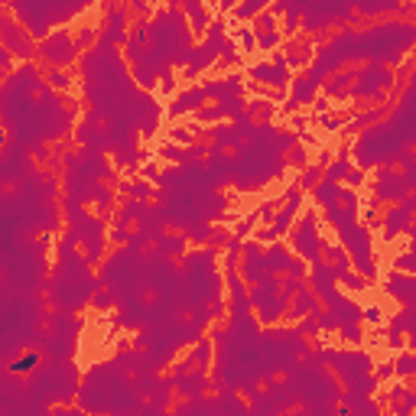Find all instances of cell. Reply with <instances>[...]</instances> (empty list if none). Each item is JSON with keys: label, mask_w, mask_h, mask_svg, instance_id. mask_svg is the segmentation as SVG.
Returning <instances> with one entry per match:
<instances>
[{"label": "cell", "mask_w": 416, "mask_h": 416, "mask_svg": "<svg viewBox=\"0 0 416 416\" xmlns=\"http://www.w3.org/2000/svg\"><path fill=\"white\" fill-rule=\"evenodd\" d=\"M387 293L397 296L403 306H413V276L403 273V270H393V273L387 276Z\"/></svg>", "instance_id": "6da1fadb"}, {"label": "cell", "mask_w": 416, "mask_h": 416, "mask_svg": "<svg viewBox=\"0 0 416 416\" xmlns=\"http://www.w3.org/2000/svg\"><path fill=\"white\" fill-rule=\"evenodd\" d=\"M208 94H205V88H192V91H186V94H179L173 101V114H186V111H195L198 104L205 101Z\"/></svg>", "instance_id": "7a4b0ae2"}, {"label": "cell", "mask_w": 416, "mask_h": 416, "mask_svg": "<svg viewBox=\"0 0 416 416\" xmlns=\"http://www.w3.org/2000/svg\"><path fill=\"white\" fill-rule=\"evenodd\" d=\"M345 173H348V150H341V153H338V159H332V163L325 166L322 179L338 182V179H345Z\"/></svg>", "instance_id": "3957f363"}, {"label": "cell", "mask_w": 416, "mask_h": 416, "mask_svg": "<svg viewBox=\"0 0 416 416\" xmlns=\"http://www.w3.org/2000/svg\"><path fill=\"white\" fill-rule=\"evenodd\" d=\"M416 371V361H413V354L410 351H403L400 358H397V364H393V374H403V377H410Z\"/></svg>", "instance_id": "277c9868"}, {"label": "cell", "mask_w": 416, "mask_h": 416, "mask_svg": "<svg viewBox=\"0 0 416 416\" xmlns=\"http://www.w3.org/2000/svg\"><path fill=\"white\" fill-rule=\"evenodd\" d=\"M254 26H257V33H267V30H273V26H276V13H273V10H264V13H257Z\"/></svg>", "instance_id": "5b68a950"}, {"label": "cell", "mask_w": 416, "mask_h": 416, "mask_svg": "<svg viewBox=\"0 0 416 416\" xmlns=\"http://www.w3.org/2000/svg\"><path fill=\"white\" fill-rule=\"evenodd\" d=\"M270 0H247V3H241L237 7V16H251V13H260V7H267Z\"/></svg>", "instance_id": "8992f818"}, {"label": "cell", "mask_w": 416, "mask_h": 416, "mask_svg": "<svg viewBox=\"0 0 416 416\" xmlns=\"http://www.w3.org/2000/svg\"><path fill=\"white\" fill-rule=\"evenodd\" d=\"M319 179H322V169H319V166H309L306 173H303V189H312Z\"/></svg>", "instance_id": "52a82bcc"}, {"label": "cell", "mask_w": 416, "mask_h": 416, "mask_svg": "<svg viewBox=\"0 0 416 416\" xmlns=\"http://www.w3.org/2000/svg\"><path fill=\"white\" fill-rule=\"evenodd\" d=\"M257 42H260V49H270V46L280 42V36H276L273 30H267V33H257Z\"/></svg>", "instance_id": "ba28073f"}, {"label": "cell", "mask_w": 416, "mask_h": 416, "mask_svg": "<svg viewBox=\"0 0 416 416\" xmlns=\"http://www.w3.org/2000/svg\"><path fill=\"white\" fill-rule=\"evenodd\" d=\"M361 319L364 322H371V325H377L384 315H380V306H368V309H361Z\"/></svg>", "instance_id": "9c48e42d"}, {"label": "cell", "mask_w": 416, "mask_h": 416, "mask_svg": "<svg viewBox=\"0 0 416 416\" xmlns=\"http://www.w3.org/2000/svg\"><path fill=\"white\" fill-rule=\"evenodd\" d=\"M111 306H114V296H111L108 290H101L94 296V309H111Z\"/></svg>", "instance_id": "30bf717a"}, {"label": "cell", "mask_w": 416, "mask_h": 416, "mask_svg": "<svg viewBox=\"0 0 416 416\" xmlns=\"http://www.w3.org/2000/svg\"><path fill=\"white\" fill-rule=\"evenodd\" d=\"M393 267L403 270V273H410V270H413V254H400V257L393 260Z\"/></svg>", "instance_id": "8fae6325"}, {"label": "cell", "mask_w": 416, "mask_h": 416, "mask_svg": "<svg viewBox=\"0 0 416 416\" xmlns=\"http://www.w3.org/2000/svg\"><path fill=\"white\" fill-rule=\"evenodd\" d=\"M208 354H212V345H208V338H202L198 348H195V358H198V361H208Z\"/></svg>", "instance_id": "7c38bea8"}, {"label": "cell", "mask_w": 416, "mask_h": 416, "mask_svg": "<svg viewBox=\"0 0 416 416\" xmlns=\"http://www.w3.org/2000/svg\"><path fill=\"white\" fill-rule=\"evenodd\" d=\"M173 140L176 143H189V140H192V130H189V127H176V130H173Z\"/></svg>", "instance_id": "4fadbf2b"}, {"label": "cell", "mask_w": 416, "mask_h": 416, "mask_svg": "<svg viewBox=\"0 0 416 416\" xmlns=\"http://www.w3.org/2000/svg\"><path fill=\"white\" fill-rule=\"evenodd\" d=\"M208 234H212V237H208L212 244H225V241H228V231H225V228H212Z\"/></svg>", "instance_id": "5bb4252c"}, {"label": "cell", "mask_w": 416, "mask_h": 416, "mask_svg": "<svg viewBox=\"0 0 416 416\" xmlns=\"http://www.w3.org/2000/svg\"><path fill=\"white\" fill-rule=\"evenodd\" d=\"M91 39H94V30H91V26H88V30H81V36H78V49H85Z\"/></svg>", "instance_id": "9a60e30c"}, {"label": "cell", "mask_w": 416, "mask_h": 416, "mask_svg": "<svg viewBox=\"0 0 416 416\" xmlns=\"http://www.w3.org/2000/svg\"><path fill=\"white\" fill-rule=\"evenodd\" d=\"M290 163L293 166H303V163H306V150H293V153H290Z\"/></svg>", "instance_id": "2e32d148"}, {"label": "cell", "mask_w": 416, "mask_h": 416, "mask_svg": "<svg viewBox=\"0 0 416 416\" xmlns=\"http://www.w3.org/2000/svg\"><path fill=\"white\" fill-rule=\"evenodd\" d=\"M237 36H241L244 49H247V52H251V49H254V36H251V33H247V30H237Z\"/></svg>", "instance_id": "e0dca14e"}, {"label": "cell", "mask_w": 416, "mask_h": 416, "mask_svg": "<svg viewBox=\"0 0 416 416\" xmlns=\"http://www.w3.org/2000/svg\"><path fill=\"white\" fill-rule=\"evenodd\" d=\"M345 179H348V182H351V186H364V182H361V179H364V176H361V173H358V169H351V173H345Z\"/></svg>", "instance_id": "ac0fdd59"}, {"label": "cell", "mask_w": 416, "mask_h": 416, "mask_svg": "<svg viewBox=\"0 0 416 416\" xmlns=\"http://www.w3.org/2000/svg\"><path fill=\"white\" fill-rule=\"evenodd\" d=\"M377 374H380V377H393V364H384V368L377 371Z\"/></svg>", "instance_id": "d6986e66"}, {"label": "cell", "mask_w": 416, "mask_h": 416, "mask_svg": "<svg viewBox=\"0 0 416 416\" xmlns=\"http://www.w3.org/2000/svg\"><path fill=\"white\" fill-rule=\"evenodd\" d=\"M221 7H225V10H231V7H237V0H221Z\"/></svg>", "instance_id": "ffe728a7"}, {"label": "cell", "mask_w": 416, "mask_h": 416, "mask_svg": "<svg viewBox=\"0 0 416 416\" xmlns=\"http://www.w3.org/2000/svg\"><path fill=\"white\" fill-rule=\"evenodd\" d=\"M0 143H3V137H0Z\"/></svg>", "instance_id": "44dd1931"}]
</instances>
